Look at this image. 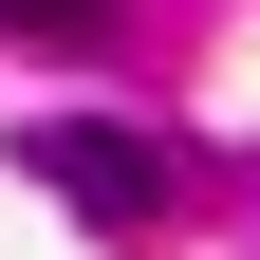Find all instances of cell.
Returning <instances> with one entry per match:
<instances>
[{"mask_svg":"<svg viewBox=\"0 0 260 260\" xmlns=\"http://www.w3.org/2000/svg\"><path fill=\"white\" fill-rule=\"evenodd\" d=\"M0 38H56L75 56V38H112V0H0Z\"/></svg>","mask_w":260,"mask_h":260,"instance_id":"cell-2","label":"cell"},{"mask_svg":"<svg viewBox=\"0 0 260 260\" xmlns=\"http://www.w3.org/2000/svg\"><path fill=\"white\" fill-rule=\"evenodd\" d=\"M19 168H38L93 242H168V205H186L168 149H149V130H93V112H38V130H19Z\"/></svg>","mask_w":260,"mask_h":260,"instance_id":"cell-1","label":"cell"}]
</instances>
